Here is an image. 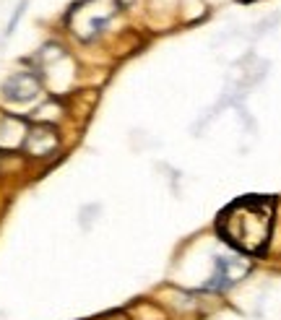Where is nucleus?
I'll return each instance as SVG.
<instances>
[{
    "instance_id": "0eeeda50",
    "label": "nucleus",
    "mask_w": 281,
    "mask_h": 320,
    "mask_svg": "<svg viewBox=\"0 0 281 320\" xmlns=\"http://www.w3.org/2000/svg\"><path fill=\"white\" fill-rule=\"evenodd\" d=\"M94 320H131V318H128L125 312H104V315L94 318Z\"/></svg>"
},
{
    "instance_id": "f03ea898",
    "label": "nucleus",
    "mask_w": 281,
    "mask_h": 320,
    "mask_svg": "<svg viewBox=\"0 0 281 320\" xmlns=\"http://www.w3.org/2000/svg\"><path fill=\"white\" fill-rule=\"evenodd\" d=\"M250 263L245 258H232V255H216L214 258V271L211 276L201 284V292L208 294H224L229 289L242 281V276H247Z\"/></svg>"
},
{
    "instance_id": "f257e3e1",
    "label": "nucleus",
    "mask_w": 281,
    "mask_h": 320,
    "mask_svg": "<svg viewBox=\"0 0 281 320\" xmlns=\"http://www.w3.org/2000/svg\"><path fill=\"white\" fill-rule=\"evenodd\" d=\"M273 198L247 195L229 203L219 213L216 229L234 250L245 255H261L271 240Z\"/></svg>"
},
{
    "instance_id": "7ed1b4c3",
    "label": "nucleus",
    "mask_w": 281,
    "mask_h": 320,
    "mask_svg": "<svg viewBox=\"0 0 281 320\" xmlns=\"http://www.w3.org/2000/svg\"><path fill=\"white\" fill-rule=\"evenodd\" d=\"M44 83L34 71H16L0 83V96L8 104H32L42 96Z\"/></svg>"
},
{
    "instance_id": "423d86ee",
    "label": "nucleus",
    "mask_w": 281,
    "mask_h": 320,
    "mask_svg": "<svg viewBox=\"0 0 281 320\" xmlns=\"http://www.w3.org/2000/svg\"><path fill=\"white\" fill-rule=\"evenodd\" d=\"M24 11H26V0H21V3H19V8H16V13H13L11 21H8V26H5V37H11L13 32H16V26H19L21 16H24Z\"/></svg>"
},
{
    "instance_id": "6e6552de",
    "label": "nucleus",
    "mask_w": 281,
    "mask_h": 320,
    "mask_svg": "<svg viewBox=\"0 0 281 320\" xmlns=\"http://www.w3.org/2000/svg\"><path fill=\"white\" fill-rule=\"evenodd\" d=\"M133 0H117V5H131Z\"/></svg>"
},
{
    "instance_id": "20e7f679",
    "label": "nucleus",
    "mask_w": 281,
    "mask_h": 320,
    "mask_svg": "<svg viewBox=\"0 0 281 320\" xmlns=\"http://www.w3.org/2000/svg\"><path fill=\"white\" fill-rule=\"evenodd\" d=\"M26 156L32 159H50L60 151V133L55 123H29L26 141L21 146Z\"/></svg>"
},
{
    "instance_id": "39448f33",
    "label": "nucleus",
    "mask_w": 281,
    "mask_h": 320,
    "mask_svg": "<svg viewBox=\"0 0 281 320\" xmlns=\"http://www.w3.org/2000/svg\"><path fill=\"white\" fill-rule=\"evenodd\" d=\"M29 120L13 112H0V151H21L26 141Z\"/></svg>"
}]
</instances>
